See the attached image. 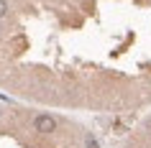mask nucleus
Listing matches in <instances>:
<instances>
[{
	"label": "nucleus",
	"mask_w": 151,
	"mask_h": 148,
	"mask_svg": "<svg viewBox=\"0 0 151 148\" xmlns=\"http://www.w3.org/2000/svg\"><path fill=\"white\" fill-rule=\"evenodd\" d=\"M0 89L56 110H149L151 0H0Z\"/></svg>",
	"instance_id": "nucleus-1"
},
{
	"label": "nucleus",
	"mask_w": 151,
	"mask_h": 148,
	"mask_svg": "<svg viewBox=\"0 0 151 148\" xmlns=\"http://www.w3.org/2000/svg\"><path fill=\"white\" fill-rule=\"evenodd\" d=\"M0 148H100V140L69 117L0 102Z\"/></svg>",
	"instance_id": "nucleus-2"
},
{
	"label": "nucleus",
	"mask_w": 151,
	"mask_h": 148,
	"mask_svg": "<svg viewBox=\"0 0 151 148\" xmlns=\"http://www.w3.org/2000/svg\"><path fill=\"white\" fill-rule=\"evenodd\" d=\"M120 148H151V115H146L141 123L133 128L128 140Z\"/></svg>",
	"instance_id": "nucleus-3"
}]
</instances>
